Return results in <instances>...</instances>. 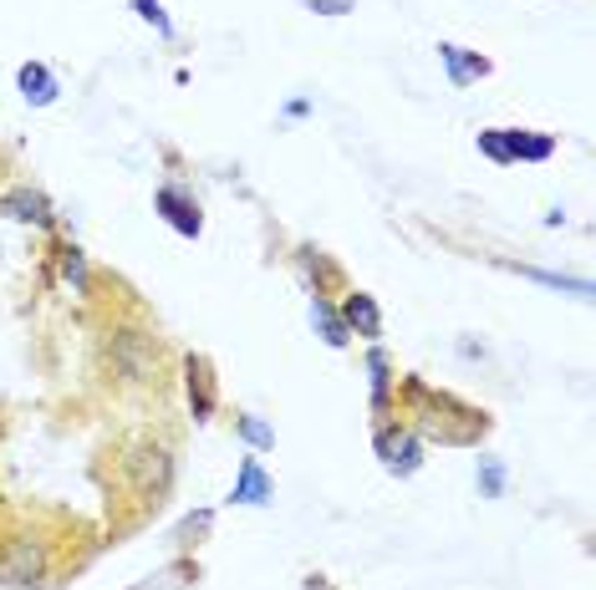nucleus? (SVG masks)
Wrapping results in <instances>:
<instances>
[{
  "mask_svg": "<svg viewBox=\"0 0 596 590\" xmlns=\"http://www.w3.org/2000/svg\"><path fill=\"white\" fill-rule=\"evenodd\" d=\"M0 214L15 224H36V229H51V224H57V209H51V199H46L42 189H11L0 199Z\"/></svg>",
  "mask_w": 596,
  "mask_h": 590,
  "instance_id": "423d86ee",
  "label": "nucleus"
},
{
  "mask_svg": "<svg viewBox=\"0 0 596 590\" xmlns=\"http://www.w3.org/2000/svg\"><path fill=\"white\" fill-rule=\"evenodd\" d=\"M505 153L510 163H546L556 153L551 133H521V128H505Z\"/></svg>",
  "mask_w": 596,
  "mask_h": 590,
  "instance_id": "ddd939ff",
  "label": "nucleus"
},
{
  "mask_svg": "<svg viewBox=\"0 0 596 590\" xmlns=\"http://www.w3.org/2000/svg\"><path fill=\"white\" fill-rule=\"evenodd\" d=\"M342 321H347V331H358V337H367V341L383 337V310H377V300H373L367 291H352V295H347Z\"/></svg>",
  "mask_w": 596,
  "mask_h": 590,
  "instance_id": "f8f14e48",
  "label": "nucleus"
},
{
  "mask_svg": "<svg viewBox=\"0 0 596 590\" xmlns=\"http://www.w3.org/2000/svg\"><path fill=\"white\" fill-rule=\"evenodd\" d=\"M367 377H373V413L388 417V408H393V362H388L383 346L367 352Z\"/></svg>",
  "mask_w": 596,
  "mask_h": 590,
  "instance_id": "4468645a",
  "label": "nucleus"
},
{
  "mask_svg": "<svg viewBox=\"0 0 596 590\" xmlns=\"http://www.w3.org/2000/svg\"><path fill=\"white\" fill-rule=\"evenodd\" d=\"M316 15H347L352 11V0H306Z\"/></svg>",
  "mask_w": 596,
  "mask_h": 590,
  "instance_id": "b1692460",
  "label": "nucleus"
},
{
  "mask_svg": "<svg viewBox=\"0 0 596 590\" xmlns=\"http://www.w3.org/2000/svg\"><path fill=\"white\" fill-rule=\"evenodd\" d=\"M408 402L418 408V428L439 442H479L484 428H490V417L484 413L454 402L448 392H429L423 382H408Z\"/></svg>",
  "mask_w": 596,
  "mask_h": 590,
  "instance_id": "f257e3e1",
  "label": "nucleus"
},
{
  "mask_svg": "<svg viewBox=\"0 0 596 590\" xmlns=\"http://www.w3.org/2000/svg\"><path fill=\"white\" fill-rule=\"evenodd\" d=\"M15 87H21V97H26L31 107H51V103H57V92H61V82H57V72H51V67H42V61H26V67L15 72Z\"/></svg>",
  "mask_w": 596,
  "mask_h": 590,
  "instance_id": "9d476101",
  "label": "nucleus"
},
{
  "mask_svg": "<svg viewBox=\"0 0 596 590\" xmlns=\"http://www.w3.org/2000/svg\"><path fill=\"white\" fill-rule=\"evenodd\" d=\"M475 479H479V494H484V499H500V494H505V463H500V458H479Z\"/></svg>",
  "mask_w": 596,
  "mask_h": 590,
  "instance_id": "6ab92c4d",
  "label": "nucleus"
},
{
  "mask_svg": "<svg viewBox=\"0 0 596 590\" xmlns=\"http://www.w3.org/2000/svg\"><path fill=\"white\" fill-rule=\"evenodd\" d=\"M301 270L312 275V281H322V285H331L337 281V266H331L322 250H301Z\"/></svg>",
  "mask_w": 596,
  "mask_h": 590,
  "instance_id": "412c9836",
  "label": "nucleus"
},
{
  "mask_svg": "<svg viewBox=\"0 0 596 590\" xmlns=\"http://www.w3.org/2000/svg\"><path fill=\"white\" fill-rule=\"evenodd\" d=\"M439 61H444V72L454 87H469L479 76H490V61L479 57V51H464V46H454V42H439Z\"/></svg>",
  "mask_w": 596,
  "mask_h": 590,
  "instance_id": "1a4fd4ad",
  "label": "nucleus"
},
{
  "mask_svg": "<svg viewBox=\"0 0 596 590\" xmlns=\"http://www.w3.org/2000/svg\"><path fill=\"white\" fill-rule=\"evenodd\" d=\"M312 326L322 331V341H327V346H347V341H352V331H347V321H342V310L331 306L327 295H312Z\"/></svg>",
  "mask_w": 596,
  "mask_h": 590,
  "instance_id": "2eb2a0df",
  "label": "nucleus"
},
{
  "mask_svg": "<svg viewBox=\"0 0 596 590\" xmlns=\"http://www.w3.org/2000/svg\"><path fill=\"white\" fill-rule=\"evenodd\" d=\"M475 143H479V153H484L490 163H510V153H505V128H484Z\"/></svg>",
  "mask_w": 596,
  "mask_h": 590,
  "instance_id": "4be33fe9",
  "label": "nucleus"
},
{
  "mask_svg": "<svg viewBox=\"0 0 596 590\" xmlns=\"http://www.w3.org/2000/svg\"><path fill=\"white\" fill-rule=\"evenodd\" d=\"M276 499V484H270V473L260 458H239V473H235V488H230V504H250V509H260V504Z\"/></svg>",
  "mask_w": 596,
  "mask_h": 590,
  "instance_id": "6e6552de",
  "label": "nucleus"
},
{
  "mask_svg": "<svg viewBox=\"0 0 596 590\" xmlns=\"http://www.w3.org/2000/svg\"><path fill=\"white\" fill-rule=\"evenodd\" d=\"M521 275H525V281H536V285H546V291L576 295V300L592 295V281H582V275H556V270H536V266H521Z\"/></svg>",
  "mask_w": 596,
  "mask_h": 590,
  "instance_id": "dca6fc26",
  "label": "nucleus"
},
{
  "mask_svg": "<svg viewBox=\"0 0 596 590\" xmlns=\"http://www.w3.org/2000/svg\"><path fill=\"white\" fill-rule=\"evenodd\" d=\"M209 524H214V515H209V509H199V515H189L179 530H174V540H179V545H195V540L209 530Z\"/></svg>",
  "mask_w": 596,
  "mask_h": 590,
  "instance_id": "5701e85b",
  "label": "nucleus"
},
{
  "mask_svg": "<svg viewBox=\"0 0 596 590\" xmlns=\"http://www.w3.org/2000/svg\"><path fill=\"white\" fill-rule=\"evenodd\" d=\"M61 275H67V285H72L77 295H87V291H92V270H87V255L77 250V245H67V250H61Z\"/></svg>",
  "mask_w": 596,
  "mask_h": 590,
  "instance_id": "f3484780",
  "label": "nucleus"
},
{
  "mask_svg": "<svg viewBox=\"0 0 596 590\" xmlns=\"http://www.w3.org/2000/svg\"><path fill=\"white\" fill-rule=\"evenodd\" d=\"M174 473H179V463H174L168 442L143 438L122 453V479H128V488H133L138 499H149V504H159L174 488Z\"/></svg>",
  "mask_w": 596,
  "mask_h": 590,
  "instance_id": "f03ea898",
  "label": "nucleus"
},
{
  "mask_svg": "<svg viewBox=\"0 0 596 590\" xmlns=\"http://www.w3.org/2000/svg\"><path fill=\"white\" fill-rule=\"evenodd\" d=\"M184 387H189V408H195V423H209L214 413V377H209L204 356H189L184 362Z\"/></svg>",
  "mask_w": 596,
  "mask_h": 590,
  "instance_id": "9b49d317",
  "label": "nucleus"
},
{
  "mask_svg": "<svg viewBox=\"0 0 596 590\" xmlns=\"http://www.w3.org/2000/svg\"><path fill=\"white\" fill-rule=\"evenodd\" d=\"M153 204H159V214H164V220L174 224L184 239H199V229H204V214H199V204H195V199H189L184 189L164 184V189L153 193Z\"/></svg>",
  "mask_w": 596,
  "mask_h": 590,
  "instance_id": "0eeeda50",
  "label": "nucleus"
},
{
  "mask_svg": "<svg viewBox=\"0 0 596 590\" xmlns=\"http://www.w3.org/2000/svg\"><path fill=\"white\" fill-rule=\"evenodd\" d=\"M133 11H138V21H149L159 36H174V21H168L164 0H133Z\"/></svg>",
  "mask_w": 596,
  "mask_h": 590,
  "instance_id": "aec40b11",
  "label": "nucleus"
},
{
  "mask_svg": "<svg viewBox=\"0 0 596 590\" xmlns=\"http://www.w3.org/2000/svg\"><path fill=\"white\" fill-rule=\"evenodd\" d=\"M235 428H239V438L250 442L255 453H266V448H276V428H270L266 417H255V413H245V417H235Z\"/></svg>",
  "mask_w": 596,
  "mask_h": 590,
  "instance_id": "a211bd4d",
  "label": "nucleus"
},
{
  "mask_svg": "<svg viewBox=\"0 0 596 590\" xmlns=\"http://www.w3.org/2000/svg\"><path fill=\"white\" fill-rule=\"evenodd\" d=\"M46 576H51V550H46V540H36V534H5L0 540V586L36 590V586H46Z\"/></svg>",
  "mask_w": 596,
  "mask_h": 590,
  "instance_id": "20e7f679",
  "label": "nucleus"
},
{
  "mask_svg": "<svg viewBox=\"0 0 596 590\" xmlns=\"http://www.w3.org/2000/svg\"><path fill=\"white\" fill-rule=\"evenodd\" d=\"M373 448H377V458H383V469L398 473V479L423 469V438H418L413 428H393V423H383Z\"/></svg>",
  "mask_w": 596,
  "mask_h": 590,
  "instance_id": "39448f33",
  "label": "nucleus"
},
{
  "mask_svg": "<svg viewBox=\"0 0 596 590\" xmlns=\"http://www.w3.org/2000/svg\"><path fill=\"white\" fill-rule=\"evenodd\" d=\"M306 590H331V586H327L322 576H312V580H306Z\"/></svg>",
  "mask_w": 596,
  "mask_h": 590,
  "instance_id": "393cba45",
  "label": "nucleus"
},
{
  "mask_svg": "<svg viewBox=\"0 0 596 590\" xmlns=\"http://www.w3.org/2000/svg\"><path fill=\"white\" fill-rule=\"evenodd\" d=\"M107 367L118 371V382L128 387H149L159 382V367H164V352H159V341L149 331H138V326H122L107 337Z\"/></svg>",
  "mask_w": 596,
  "mask_h": 590,
  "instance_id": "7ed1b4c3",
  "label": "nucleus"
}]
</instances>
